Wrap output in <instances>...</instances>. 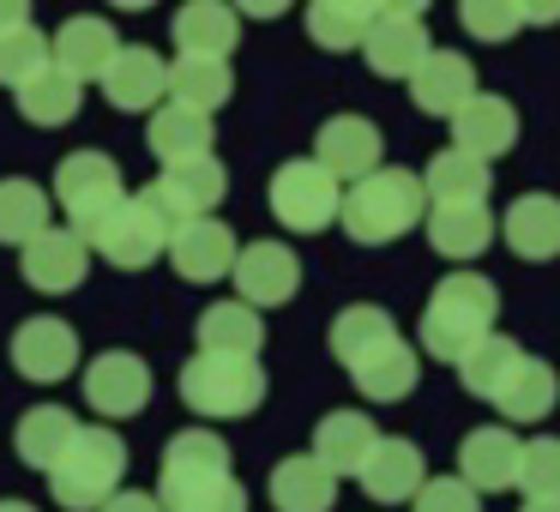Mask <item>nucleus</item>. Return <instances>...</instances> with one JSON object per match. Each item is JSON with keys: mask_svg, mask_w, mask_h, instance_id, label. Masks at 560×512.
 Wrapping results in <instances>:
<instances>
[{"mask_svg": "<svg viewBox=\"0 0 560 512\" xmlns=\"http://www.w3.org/2000/svg\"><path fill=\"white\" fill-rule=\"evenodd\" d=\"M494 314H500V290L482 278V271H452V278L434 283L422 307V350L434 362H452L458 368L476 344L494 331Z\"/></svg>", "mask_w": 560, "mask_h": 512, "instance_id": "1", "label": "nucleus"}, {"mask_svg": "<svg viewBox=\"0 0 560 512\" xmlns=\"http://www.w3.org/2000/svg\"><path fill=\"white\" fill-rule=\"evenodd\" d=\"M422 218H428V194H422V175H410V170L362 175V182H350V194H343V206H338L343 235L362 242V247L398 242V235H410Z\"/></svg>", "mask_w": 560, "mask_h": 512, "instance_id": "2", "label": "nucleus"}, {"mask_svg": "<svg viewBox=\"0 0 560 512\" xmlns=\"http://www.w3.org/2000/svg\"><path fill=\"white\" fill-rule=\"evenodd\" d=\"M121 470H127V446L115 428H79L67 458L49 470L55 507L67 512H97L109 494H121Z\"/></svg>", "mask_w": 560, "mask_h": 512, "instance_id": "3", "label": "nucleus"}, {"mask_svg": "<svg viewBox=\"0 0 560 512\" xmlns=\"http://www.w3.org/2000/svg\"><path fill=\"white\" fill-rule=\"evenodd\" d=\"M182 404L211 422H230V416H254L266 404V368L242 362V356H194L182 362Z\"/></svg>", "mask_w": 560, "mask_h": 512, "instance_id": "4", "label": "nucleus"}, {"mask_svg": "<svg viewBox=\"0 0 560 512\" xmlns=\"http://www.w3.org/2000/svg\"><path fill=\"white\" fill-rule=\"evenodd\" d=\"M271 218L283 223L290 235H319L338 223V206H343V187L338 175H326L314 158H295L271 175Z\"/></svg>", "mask_w": 560, "mask_h": 512, "instance_id": "5", "label": "nucleus"}, {"mask_svg": "<svg viewBox=\"0 0 560 512\" xmlns=\"http://www.w3.org/2000/svg\"><path fill=\"white\" fill-rule=\"evenodd\" d=\"M55 199L67 206L79 242H91L97 223L127 199V187H121L115 158H103V151H73V158H61V170H55Z\"/></svg>", "mask_w": 560, "mask_h": 512, "instance_id": "6", "label": "nucleus"}, {"mask_svg": "<svg viewBox=\"0 0 560 512\" xmlns=\"http://www.w3.org/2000/svg\"><path fill=\"white\" fill-rule=\"evenodd\" d=\"M85 247H97L115 271H145L151 259L170 247V223L158 218V206H151L145 194H127L121 206L97 223V235H91Z\"/></svg>", "mask_w": 560, "mask_h": 512, "instance_id": "7", "label": "nucleus"}, {"mask_svg": "<svg viewBox=\"0 0 560 512\" xmlns=\"http://www.w3.org/2000/svg\"><path fill=\"white\" fill-rule=\"evenodd\" d=\"M223 194H230V175H223V163H218V158L175 163V170H163V175H158V187H145V199L158 206V218L170 223V235L182 230V223L211 218V211L223 206Z\"/></svg>", "mask_w": 560, "mask_h": 512, "instance_id": "8", "label": "nucleus"}, {"mask_svg": "<svg viewBox=\"0 0 560 512\" xmlns=\"http://www.w3.org/2000/svg\"><path fill=\"white\" fill-rule=\"evenodd\" d=\"M368 67L380 79H404L428 61V31H422V7H374V25H368V43H362Z\"/></svg>", "mask_w": 560, "mask_h": 512, "instance_id": "9", "label": "nucleus"}, {"mask_svg": "<svg viewBox=\"0 0 560 512\" xmlns=\"http://www.w3.org/2000/svg\"><path fill=\"white\" fill-rule=\"evenodd\" d=\"M235 302H247L259 314V307H278V302H290L295 290H302V259L290 254L283 242H247L242 254H235Z\"/></svg>", "mask_w": 560, "mask_h": 512, "instance_id": "10", "label": "nucleus"}, {"mask_svg": "<svg viewBox=\"0 0 560 512\" xmlns=\"http://www.w3.org/2000/svg\"><path fill=\"white\" fill-rule=\"evenodd\" d=\"M518 434H512L506 422L500 428H470L458 446V482L470 488V494H506V488H518Z\"/></svg>", "mask_w": 560, "mask_h": 512, "instance_id": "11", "label": "nucleus"}, {"mask_svg": "<svg viewBox=\"0 0 560 512\" xmlns=\"http://www.w3.org/2000/svg\"><path fill=\"white\" fill-rule=\"evenodd\" d=\"M512 146H518V109H512L506 97H494V91H476V97L452 115V151H464V158L494 163V158H506Z\"/></svg>", "mask_w": 560, "mask_h": 512, "instance_id": "12", "label": "nucleus"}, {"mask_svg": "<svg viewBox=\"0 0 560 512\" xmlns=\"http://www.w3.org/2000/svg\"><path fill=\"white\" fill-rule=\"evenodd\" d=\"M85 404L97 416H139L151 404V368L133 350H103L85 368Z\"/></svg>", "mask_w": 560, "mask_h": 512, "instance_id": "13", "label": "nucleus"}, {"mask_svg": "<svg viewBox=\"0 0 560 512\" xmlns=\"http://www.w3.org/2000/svg\"><path fill=\"white\" fill-rule=\"evenodd\" d=\"M19 271H25V283L31 290H43V295H67V290H79L85 283V271H91V247L79 242L73 230H43L31 247H19Z\"/></svg>", "mask_w": 560, "mask_h": 512, "instance_id": "14", "label": "nucleus"}, {"mask_svg": "<svg viewBox=\"0 0 560 512\" xmlns=\"http://www.w3.org/2000/svg\"><path fill=\"white\" fill-rule=\"evenodd\" d=\"M115 55H121V37H115V25H109V19H97V13L67 19V25L55 31V43H49V61L61 67L73 85H91V79H103Z\"/></svg>", "mask_w": 560, "mask_h": 512, "instance_id": "15", "label": "nucleus"}, {"mask_svg": "<svg viewBox=\"0 0 560 512\" xmlns=\"http://www.w3.org/2000/svg\"><path fill=\"white\" fill-rule=\"evenodd\" d=\"M79 362V331L67 326V319H25V326L13 331V368L25 380H37V386H55V380H67Z\"/></svg>", "mask_w": 560, "mask_h": 512, "instance_id": "16", "label": "nucleus"}, {"mask_svg": "<svg viewBox=\"0 0 560 512\" xmlns=\"http://www.w3.org/2000/svg\"><path fill=\"white\" fill-rule=\"evenodd\" d=\"M314 163L338 182H362L380 170V127L368 115H331L314 139Z\"/></svg>", "mask_w": 560, "mask_h": 512, "instance_id": "17", "label": "nucleus"}, {"mask_svg": "<svg viewBox=\"0 0 560 512\" xmlns=\"http://www.w3.org/2000/svg\"><path fill=\"white\" fill-rule=\"evenodd\" d=\"M103 97L115 109H163V97H170V61L158 49H145V43H121V55L103 73Z\"/></svg>", "mask_w": 560, "mask_h": 512, "instance_id": "18", "label": "nucleus"}, {"mask_svg": "<svg viewBox=\"0 0 560 512\" xmlns=\"http://www.w3.org/2000/svg\"><path fill=\"white\" fill-rule=\"evenodd\" d=\"M163 254H170V266L182 271L187 283H218L235 271V235H230V223L199 218V223H182Z\"/></svg>", "mask_w": 560, "mask_h": 512, "instance_id": "19", "label": "nucleus"}, {"mask_svg": "<svg viewBox=\"0 0 560 512\" xmlns=\"http://www.w3.org/2000/svg\"><path fill=\"white\" fill-rule=\"evenodd\" d=\"M476 97V67L458 49H428V61L410 73V103L422 115H458Z\"/></svg>", "mask_w": 560, "mask_h": 512, "instance_id": "20", "label": "nucleus"}, {"mask_svg": "<svg viewBox=\"0 0 560 512\" xmlns=\"http://www.w3.org/2000/svg\"><path fill=\"white\" fill-rule=\"evenodd\" d=\"M175 49L187 55V61H230L235 37H242V19H235V7H223V0H194V7H182L175 13Z\"/></svg>", "mask_w": 560, "mask_h": 512, "instance_id": "21", "label": "nucleus"}, {"mask_svg": "<svg viewBox=\"0 0 560 512\" xmlns=\"http://www.w3.org/2000/svg\"><path fill=\"white\" fill-rule=\"evenodd\" d=\"M355 476H362L368 500H380V507L416 500V488L428 482V470H422V446H416V440H380V446L368 452V464H362Z\"/></svg>", "mask_w": 560, "mask_h": 512, "instance_id": "22", "label": "nucleus"}, {"mask_svg": "<svg viewBox=\"0 0 560 512\" xmlns=\"http://www.w3.org/2000/svg\"><path fill=\"white\" fill-rule=\"evenodd\" d=\"M500 235L518 259H555L560 254V199L555 194H518L500 218Z\"/></svg>", "mask_w": 560, "mask_h": 512, "instance_id": "23", "label": "nucleus"}, {"mask_svg": "<svg viewBox=\"0 0 560 512\" xmlns=\"http://www.w3.org/2000/svg\"><path fill=\"white\" fill-rule=\"evenodd\" d=\"M338 500V476L314 458V452H290L271 470V507L278 512H326Z\"/></svg>", "mask_w": 560, "mask_h": 512, "instance_id": "24", "label": "nucleus"}, {"mask_svg": "<svg viewBox=\"0 0 560 512\" xmlns=\"http://www.w3.org/2000/svg\"><path fill=\"white\" fill-rule=\"evenodd\" d=\"M350 380H355V392H362L368 404H398V398L416 392L422 362H416V350L404 338H392V344H380L374 356H362V362L350 368Z\"/></svg>", "mask_w": 560, "mask_h": 512, "instance_id": "25", "label": "nucleus"}, {"mask_svg": "<svg viewBox=\"0 0 560 512\" xmlns=\"http://www.w3.org/2000/svg\"><path fill=\"white\" fill-rule=\"evenodd\" d=\"M428 242H434L440 259H482L488 242H494V211L488 206H434L428 211Z\"/></svg>", "mask_w": 560, "mask_h": 512, "instance_id": "26", "label": "nucleus"}, {"mask_svg": "<svg viewBox=\"0 0 560 512\" xmlns=\"http://www.w3.org/2000/svg\"><path fill=\"white\" fill-rule=\"evenodd\" d=\"M374 446H380V434L362 410H331V416H319V428H314V458L326 464L331 476H355Z\"/></svg>", "mask_w": 560, "mask_h": 512, "instance_id": "27", "label": "nucleus"}, {"mask_svg": "<svg viewBox=\"0 0 560 512\" xmlns=\"http://www.w3.org/2000/svg\"><path fill=\"white\" fill-rule=\"evenodd\" d=\"M145 139H151V151H158L163 170H175V163L211 158V139H218V127H211V115H194V109H175V103H163V109H151Z\"/></svg>", "mask_w": 560, "mask_h": 512, "instance_id": "28", "label": "nucleus"}, {"mask_svg": "<svg viewBox=\"0 0 560 512\" xmlns=\"http://www.w3.org/2000/svg\"><path fill=\"white\" fill-rule=\"evenodd\" d=\"M259 344H266V319L247 302H211L199 314V356H242V362H254Z\"/></svg>", "mask_w": 560, "mask_h": 512, "instance_id": "29", "label": "nucleus"}, {"mask_svg": "<svg viewBox=\"0 0 560 512\" xmlns=\"http://www.w3.org/2000/svg\"><path fill=\"white\" fill-rule=\"evenodd\" d=\"M79 428H85V422H79L73 410H61V404H37V410H25V422H19L13 446H19V458H25L31 470L49 476L55 464L67 458V446H73Z\"/></svg>", "mask_w": 560, "mask_h": 512, "instance_id": "30", "label": "nucleus"}, {"mask_svg": "<svg viewBox=\"0 0 560 512\" xmlns=\"http://www.w3.org/2000/svg\"><path fill=\"white\" fill-rule=\"evenodd\" d=\"M488 187H494V170L464 151H440L422 170V194L428 206H488Z\"/></svg>", "mask_w": 560, "mask_h": 512, "instance_id": "31", "label": "nucleus"}, {"mask_svg": "<svg viewBox=\"0 0 560 512\" xmlns=\"http://www.w3.org/2000/svg\"><path fill=\"white\" fill-rule=\"evenodd\" d=\"M560 398V374L548 362H536V356H524L518 368H512V380L494 392V410L506 416V422H542L548 410H555Z\"/></svg>", "mask_w": 560, "mask_h": 512, "instance_id": "32", "label": "nucleus"}, {"mask_svg": "<svg viewBox=\"0 0 560 512\" xmlns=\"http://www.w3.org/2000/svg\"><path fill=\"white\" fill-rule=\"evenodd\" d=\"M199 476H230V446L211 428H182L163 446V470L158 482H199Z\"/></svg>", "mask_w": 560, "mask_h": 512, "instance_id": "33", "label": "nucleus"}, {"mask_svg": "<svg viewBox=\"0 0 560 512\" xmlns=\"http://www.w3.org/2000/svg\"><path fill=\"white\" fill-rule=\"evenodd\" d=\"M230 91H235V73H230V61H170V103L175 109H194V115H211V109H223L230 103Z\"/></svg>", "mask_w": 560, "mask_h": 512, "instance_id": "34", "label": "nucleus"}, {"mask_svg": "<svg viewBox=\"0 0 560 512\" xmlns=\"http://www.w3.org/2000/svg\"><path fill=\"white\" fill-rule=\"evenodd\" d=\"M398 338V326H392V314L386 307H374V302H355V307H343L338 319H331V356H338L343 368H355L362 356H374L380 344H392Z\"/></svg>", "mask_w": 560, "mask_h": 512, "instance_id": "35", "label": "nucleus"}, {"mask_svg": "<svg viewBox=\"0 0 560 512\" xmlns=\"http://www.w3.org/2000/svg\"><path fill=\"white\" fill-rule=\"evenodd\" d=\"M49 230V194L25 175H7L0 182V242L7 247H31Z\"/></svg>", "mask_w": 560, "mask_h": 512, "instance_id": "36", "label": "nucleus"}, {"mask_svg": "<svg viewBox=\"0 0 560 512\" xmlns=\"http://www.w3.org/2000/svg\"><path fill=\"white\" fill-rule=\"evenodd\" d=\"M368 25H374V7H368V0H314V7H307V37L331 55L362 49Z\"/></svg>", "mask_w": 560, "mask_h": 512, "instance_id": "37", "label": "nucleus"}, {"mask_svg": "<svg viewBox=\"0 0 560 512\" xmlns=\"http://www.w3.org/2000/svg\"><path fill=\"white\" fill-rule=\"evenodd\" d=\"M79 103H85V85H73L61 67L37 73L25 91H19V115H25L31 127H67L79 115Z\"/></svg>", "mask_w": 560, "mask_h": 512, "instance_id": "38", "label": "nucleus"}, {"mask_svg": "<svg viewBox=\"0 0 560 512\" xmlns=\"http://www.w3.org/2000/svg\"><path fill=\"white\" fill-rule=\"evenodd\" d=\"M518 362H524L518 344L500 338V331H488V338L458 362V380H464V392H470V398H488V404H494V392L512 380V368H518Z\"/></svg>", "mask_w": 560, "mask_h": 512, "instance_id": "39", "label": "nucleus"}, {"mask_svg": "<svg viewBox=\"0 0 560 512\" xmlns=\"http://www.w3.org/2000/svg\"><path fill=\"white\" fill-rule=\"evenodd\" d=\"M163 512H247V488L235 476H199V482H158Z\"/></svg>", "mask_w": 560, "mask_h": 512, "instance_id": "40", "label": "nucleus"}, {"mask_svg": "<svg viewBox=\"0 0 560 512\" xmlns=\"http://www.w3.org/2000/svg\"><path fill=\"white\" fill-rule=\"evenodd\" d=\"M49 37H43L37 25H25V31H13V37H0V85H13V91H25L37 73H49Z\"/></svg>", "mask_w": 560, "mask_h": 512, "instance_id": "41", "label": "nucleus"}, {"mask_svg": "<svg viewBox=\"0 0 560 512\" xmlns=\"http://www.w3.org/2000/svg\"><path fill=\"white\" fill-rule=\"evenodd\" d=\"M518 488H524V500H560V440L555 434H542V440L524 446Z\"/></svg>", "mask_w": 560, "mask_h": 512, "instance_id": "42", "label": "nucleus"}, {"mask_svg": "<svg viewBox=\"0 0 560 512\" xmlns=\"http://www.w3.org/2000/svg\"><path fill=\"white\" fill-rule=\"evenodd\" d=\"M458 19L476 43H506L524 31V7H512V0H464Z\"/></svg>", "mask_w": 560, "mask_h": 512, "instance_id": "43", "label": "nucleus"}, {"mask_svg": "<svg viewBox=\"0 0 560 512\" xmlns=\"http://www.w3.org/2000/svg\"><path fill=\"white\" fill-rule=\"evenodd\" d=\"M410 512H482V494H470L458 476H434V482L416 488Z\"/></svg>", "mask_w": 560, "mask_h": 512, "instance_id": "44", "label": "nucleus"}, {"mask_svg": "<svg viewBox=\"0 0 560 512\" xmlns=\"http://www.w3.org/2000/svg\"><path fill=\"white\" fill-rule=\"evenodd\" d=\"M97 512H163L158 494H145V488H121V494H109Z\"/></svg>", "mask_w": 560, "mask_h": 512, "instance_id": "45", "label": "nucleus"}, {"mask_svg": "<svg viewBox=\"0 0 560 512\" xmlns=\"http://www.w3.org/2000/svg\"><path fill=\"white\" fill-rule=\"evenodd\" d=\"M31 25V7L25 0H0V37H13V31Z\"/></svg>", "mask_w": 560, "mask_h": 512, "instance_id": "46", "label": "nucleus"}, {"mask_svg": "<svg viewBox=\"0 0 560 512\" xmlns=\"http://www.w3.org/2000/svg\"><path fill=\"white\" fill-rule=\"evenodd\" d=\"M518 512H560V500H524Z\"/></svg>", "mask_w": 560, "mask_h": 512, "instance_id": "47", "label": "nucleus"}, {"mask_svg": "<svg viewBox=\"0 0 560 512\" xmlns=\"http://www.w3.org/2000/svg\"><path fill=\"white\" fill-rule=\"evenodd\" d=\"M0 512H37L31 500H0Z\"/></svg>", "mask_w": 560, "mask_h": 512, "instance_id": "48", "label": "nucleus"}]
</instances>
